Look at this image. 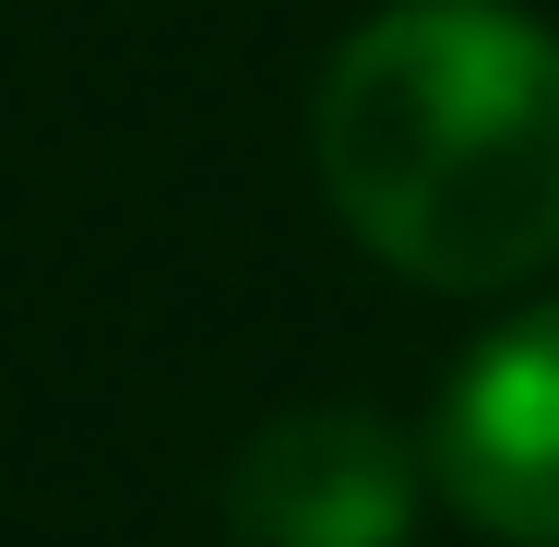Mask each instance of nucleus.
Returning a JSON list of instances; mask_svg holds the SVG:
<instances>
[{
  "instance_id": "nucleus-3",
  "label": "nucleus",
  "mask_w": 559,
  "mask_h": 547,
  "mask_svg": "<svg viewBox=\"0 0 559 547\" xmlns=\"http://www.w3.org/2000/svg\"><path fill=\"white\" fill-rule=\"evenodd\" d=\"M429 440L369 405H286L226 464V536L238 547H417L429 512Z\"/></svg>"
},
{
  "instance_id": "nucleus-1",
  "label": "nucleus",
  "mask_w": 559,
  "mask_h": 547,
  "mask_svg": "<svg viewBox=\"0 0 559 547\" xmlns=\"http://www.w3.org/2000/svg\"><path fill=\"white\" fill-rule=\"evenodd\" d=\"M345 238L441 298H512L559 262V36L524 0H393L310 96Z\"/></svg>"
},
{
  "instance_id": "nucleus-2",
  "label": "nucleus",
  "mask_w": 559,
  "mask_h": 547,
  "mask_svg": "<svg viewBox=\"0 0 559 547\" xmlns=\"http://www.w3.org/2000/svg\"><path fill=\"white\" fill-rule=\"evenodd\" d=\"M429 488L500 547H559V298H524L452 357Z\"/></svg>"
}]
</instances>
